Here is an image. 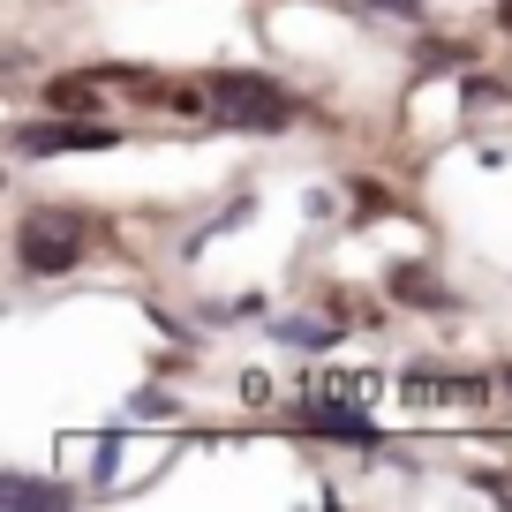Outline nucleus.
Masks as SVG:
<instances>
[{
    "label": "nucleus",
    "mask_w": 512,
    "mask_h": 512,
    "mask_svg": "<svg viewBox=\"0 0 512 512\" xmlns=\"http://www.w3.org/2000/svg\"><path fill=\"white\" fill-rule=\"evenodd\" d=\"M377 8H392V16H422V0H377Z\"/></svg>",
    "instance_id": "obj_9"
},
{
    "label": "nucleus",
    "mask_w": 512,
    "mask_h": 512,
    "mask_svg": "<svg viewBox=\"0 0 512 512\" xmlns=\"http://www.w3.org/2000/svg\"><path fill=\"white\" fill-rule=\"evenodd\" d=\"M497 31H512V0H497Z\"/></svg>",
    "instance_id": "obj_10"
},
{
    "label": "nucleus",
    "mask_w": 512,
    "mask_h": 512,
    "mask_svg": "<svg viewBox=\"0 0 512 512\" xmlns=\"http://www.w3.org/2000/svg\"><path fill=\"white\" fill-rule=\"evenodd\" d=\"M16 256H23V272H31V279H61L68 264L83 256V241H76V226H68V219L31 211V219L16 226Z\"/></svg>",
    "instance_id": "obj_2"
},
{
    "label": "nucleus",
    "mask_w": 512,
    "mask_h": 512,
    "mask_svg": "<svg viewBox=\"0 0 512 512\" xmlns=\"http://www.w3.org/2000/svg\"><path fill=\"white\" fill-rule=\"evenodd\" d=\"M98 91H106V76H53L46 106L53 113H98Z\"/></svg>",
    "instance_id": "obj_6"
},
{
    "label": "nucleus",
    "mask_w": 512,
    "mask_h": 512,
    "mask_svg": "<svg viewBox=\"0 0 512 512\" xmlns=\"http://www.w3.org/2000/svg\"><path fill=\"white\" fill-rule=\"evenodd\" d=\"M505 392H512V362H505Z\"/></svg>",
    "instance_id": "obj_11"
},
{
    "label": "nucleus",
    "mask_w": 512,
    "mask_h": 512,
    "mask_svg": "<svg viewBox=\"0 0 512 512\" xmlns=\"http://www.w3.org/2000/svg\"><path fill=\"white\" fill-rule=\"evenodd\" d=\"M279 339H287V347H302V354H324V347L339 339V324H332V317H287V324H279Z\"/></svg>",
    "instance_id": "obj_8"
},
{
    "label": "nucleus",
    "mask_w": 512,
    "mask_h": 512,
    "mask_svg": "<svg viewBox=\"0 0 512 512\" xmlns=\"http://www.w3.org/2000/svg\"><path fill=\"white\" fill-rule=\"evenodd\" d=\"M211 98H219V113L241 121V128H287L294 121V98L279 91V83H264V76H211Z\"/></svg>",
    "instance_id": "obj_1"
},
{
    "label": "nucleus",
    "mask_w": 512,
    "mask_h": 512,
    "mask_svg": "<svg viewBox=\"0 0 512 512\" xmlns=\"http://www.w3.org/2000/svg\"><path fill=\"white\" fill-rule=\"evenodd\" d=\"M384 287H392V302H407V309H452V294L437 287L430 264H392V272H384Z\"/></svg>",
    "instance_id": "obj_5"
},
{
    "label": "nucleus",
    "mask_w": 512,
    "mask_h": 512,
    "mask_svg": "<svg viewBox=\"0 0 512 512\" xmlns=\"http://www.w3.org/2000/svg\"><path fill=\"white\" fill-rule=\"evenodd\" d=\"M0 505H68V482H31V475H0Z\"/></svg>",
    "instance_id": "obj_7"
},
{
    "label": "nucleus",
    "mask_w": 512,
    "mask_h": 512,
    "mask_svg": "<svg viewBox=\"0 0 512 512\" xmlns=\"http://www.w3.org/2000/svg\"><path fill=\"white\" fill-rule=\"evenodd\" d=\"M294 422L309 437H332V445H377V422L354 415V407H332V400H294Z\"/></svg>",
    "instance_id": "obj_4"
},
{
    "label": "nucleus",
    "mask_w": 512,
    "mask_h": 512,
    "mask_svg": "<svg viewBox=\"0 0 512 512\" xmlns=\"http://www.w3.org/2000/svg\"><path fill=\"white\" fill-rule=\"evenodd\" d=\"M113 144H121V128L83 121V113H53V121L16 128V151H23V159H46V151H113Z\"/></svg>",
    "instance_id": "obj_3"
}]
</instances>
